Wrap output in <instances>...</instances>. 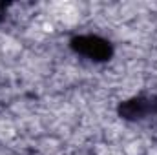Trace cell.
Masks as SVG:
<instances>
[{
    "label": "cell",
    "mask_w": 157,
    "mask_h": 155,
    "mask_svg": "<svg viewBox=\"0 0 157 155\" xmlns=\"http://www.w3.org/2000/svg\"><path fill=\"white\" fill-rule=\"evenodd\" d=\"M70 49L91 62H108L115 53L113 44L99 35H75L70 40Z\"/></svg>",
    "instance_id": "cell-1"
},
{
    "label": "cell",
    "mask_w": 157,
    "mask_h": 155,
    "mask_svg": "<svg viewBox=\"0 0 157 155\" xmlns=\"http://www.w3.org/2000/svg\"><path fill=\"white\" fill-rule=\"evenodd\" d=\"M117 115L122 120H128V122H139V120L152 117V113H150V95H135V97L122 100L117 106Z\"/></svg>",
    "instance_id": "cell-2"
},
{
    "label": "cell",
    "mask_w": 157,
    "mask_h": 155,
    "mask_svg": "<svg viewBox=\"0 0 157 155\" xmlns=\"http://www.w3.org/2000/svg\"><path fill=\"white\" fill-rule=\"evenodd\" d=\"M150 113L157 115V93L155 95H150Z\"/></svg>",
    "instance_id": "cell-3"
},
{
    "label": "cell",
    "mask_w": 157,
    "mask_h": 155,
    "mask_svg": "<svg viewBox=\"0 0 157 155\" xmlns=\"http://www.w3.org/2000/svg\"><path fill=\"white\" fill-rule=\"evenodd\" d=\"M7 6H9V4L0 2V22H4V20H6V17H7V15H6V13H7Z\"/></svg>",
    "instance_id": "cell-4"
}]
</instances>
